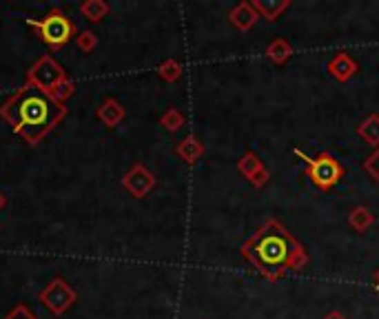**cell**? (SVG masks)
Listing matches in <instances>:
<instances>
[{
	"mask_svg": "<svg viewBox=\"0 0 379 319\" xmlns=\"http://www.w3.org/2000/svg\"><path fill=\"white\" fill-rule=\"evenodd\" d=\"M240 253L269 282H278L286 273L302 271L309 264V253L302 244L273 218L255 229Z\"/></svg>",
	"mask_w": 379,
	"mask_h": 319,
	"instance_id": "cell-1",
	"label": "cell"
},
{
	"mask_svg": "<svg viewBox=\"0 0 379 319\" xmlns=\"http://www.w3.org/2000/svg\"><path fill=\"white\" fill-rule=\"evenodd\" d=\"M65 115L67 106L56 104L49 98V93L31 87V84L18 89L0 106V118L31 146L40 144L42 137L54 131Z\"/></svg>",
	"mask_w": 379,
	"mask_h": 319,
	"instance_id": "cell-2",
	"label": "cell"
},
{
	"mask_svg": "<svg viewBox=\"0 0 379 319\" xmlns=\"http://www.w3.org/2000/svg\"><path fill=\"white\" fill-rule=\"evenodd\" d=\"M27 25L31 29H36L38 31V36L40 40L45 42V45L49 49H62L65 45H69V40H73L78 36V27L76 23L62 12V9H51V12L45 16V18H40V20H27Z\"/></svg>",
	"mask_w": 379,
	"mask_h": 319,
	"instance_id": "cell-3",
	"label": "cell"
},
{
	"mask_svg": "<svg viewBox=\"0 0 379 319\" xmlns=\"http://www.w3.org/2000/svg\"><path fill=\"white\" fill-rule=\"evenodd\" d=\"M293 153L300 160H304V164H307V175L320 191H331L335 184H340V180L344 177V166L337 162L331 153H320L318 157H311L304 153L302 148H295Z\"/></svg>",
	"mask_w": 379,
	"mask_h": 319,
	"instance_id": "cell-4",
	"label": "cell"
},
{
	"mask_svg": "<svg viewBox=\"0 0 379 319\" xmlns=\"http://www.w3.org/2000/svg\"><path fill=\"white\" fill-rule=\"evenodd\" d=\"M38 302L47 308L51 315H65L69 308L78 302V293L71 289L65 278H54L45 289L40 291Z\"/></svg>",
	"mask_w": 379,
	"mask_h": 319,
	"instance_id": "cell-5",
	"label": "cell"
},
{
	"mask_svg": "<svg viewBox=\"0 0 379 319\" xmlns=\"http://www.w3.org/2000/svg\"><path fill=\"white\" fill-rule=\"evenodd\" d=\"M65 78H67L65 69H62L51 56L38 58L36 65L27 71V84H31V87H36L45 93H49L60 80H65Z\"/></svg>",
	"mask_w": 379,
	"mask_h": 319,
	"instance_id": "cell-6",
	"label": "cell"
},
{
	"mask_svg": "<svg viewBox=\"0 0 379 319\" xmlns=\"http://www.w3.org/2000/svg\"><path fill=\"white\" fill-rule=\"evenodd\" d=\"M122 186L129 191V193L133 195V197H138V200H142V197H146L153 191V186H155V175L146 168L142 162H135L129 171L124 173V177H122Z\"/></svg>",
	"mask_w": 379,
	"mask_h": 319,
	"instance_id": "cell-7",
	"label": "cell"
},
{
	"mask_svg": "<svg viewBox=\"0 0 379 319\" xmlns=\"http://www.w3.org/2000/svg\"><path fill=\"white\" fill-rule=\"evenodd\" d=\"M326 71H329L337 82H349L355 73L360 71V67H357V62L349 56V53L340 51V53H335V56L329 60Z\"/></svg>",
	"mask_w": 379,
	"mask_h": 319,
	"instance_id": "cell-8",
	"label": "cell"
},
{
	"mask_svg": "<svg viewBox=\"0 0 379 319\" xmlns=\"http://www.w3.org/2000/svg\"><path fill=\"white\" fill-rule=\"evenodd\" d=\"M124 115H126V111H124V106L115 100V98H107L104 100L98 109H96V118L107 126V129H115L122 120H124Z\"/></svg>",
	"mask_w": 379,
	"mask_h": 319,
	"instance_id": "cell-9",
	"label": "cell"
},
{
	"mask_svg": "<svg viewBox=\"0 0 379 319\" xmlns=\"http://www.w3.org/2000/svg\"><path fill=\"white\" fill-rule=\"evenodd\" d=\"M229 18H231V25L237 27L240 31H249V29L255 27L260 14L255 12V9H253L251 3H240L237 7L231 9Z\"/></svg>",
	"mask_w": 379,
	"mask_h": 319,
	"instance_id": "cell-10",
	"label": "cell"
},
{
	"mask_svg": "<svg viewBox=\"0 0 379 319\" xmlns=\"http://www.w3.org/2000/svg\"><path fill=\"white\" fill-rule=\"evenodd\" d=\"M175 153L180 160H184L186 164H195L197 160L204 155V144L200 142L195 135H188V137H184V140L177 142Z\"/></svg>",
	"mask_w": 379,
	"mask_h": 319,
	"instance_id": "cell-11",
	"label": "cell"
},
{
	"mask_svg": "<svg viewBox=\"0 0 379 319\" xmlns=\"http://www.w3.org/2000/svg\"><path fill=\"white\" fill-rule=\"evenodd\" d=\"M251 5L260 14V18H266L273 23L282 16V12L291 7V0H251Z\"/></svg>",
	"mask_w": 379,
	"mask_h": 319,
	"instance_id": "cell-12",
	"label": "cell"
},
{
	"mask_svg": "<svg viewBox=\"0 0 379 319\" xmlns=\"http://www.w3.org/2000/svg\"><path fill=\"white\" fill-rule=\"evenodd\" d=\"M109 5L104 0H84L80 5V14L89 20V23H100L102 18L109 16Z\"/></svg>",
	"mask_w": 379,
	"mask_h": 319,
	"instance_id": "cell-13",
	"label": "cell"
},
{
	"mask_svg": "<svg viewBox=\"0 0 379 319\" xmlns=\"http://www.w3.org/2000/svg\"><path fill=\"white\" fill-rule=\"evenodd\" d=\"M357 135H360L364 142L379 146V115L371 113L362 124H357Z\"/></svg>",
	"mask_w": 379,
	"mask_h": 319,
	"instance_id": "cell-14",
	"label": "cell"
},
{
	"mask_svg": "<svg viewBox=\"0 0 379 319\" xmlns=\"http://www.w3.org/2000/svg\"><path fill=\"white\" fill-rule=\"evenodd\" d=\"M349 224L351 229H355L357 233H364L368 231L373 224H375V215L371 213V209H366V206H355L351 211V215H349Z\"/></svg>",
	"mask_w": 379,
	"mask_h": 319,
	"instance_id": "cell-15",
	"label": "cell"
},
{
	"mask_svg": "<svg viewBox=\"0 0 379 319\" xmlns=\"http://www.w3.org/2000/svg\"><path fill=\"white\" fill-rule=\"evenodd\" d=\"M291 56H293V47L284 38L273 40L271 45L266 47V58L271 62H275V65H284V62H286Z\"/></svg>",
	"mask_w": 379,
	"mask_h": 319,
	"instance_id": "cell-16",
	"label": "cell"
},
{
	"mask_svg": "<svg viewBox=\"0 0 379 319\" xmlns=\"http://www.w3.org/2000/svg\"><path fill=\"white\" fill-rule=\"evenodd\" d=\"M76 93V82L73 80H69V78H65V80H60L54 89L49 91V98L54 100L56 104H62L65 106V102H69V98L71 95Z\"/></svg>",
	"mask_w": 379,
	"mask_h": 319,
	"instance_id": "cell-17",
	"label": "cell"
},
{
	"mask_svg": "<svg viewBox=\"0 0 379 319\" xmlns=\"http://www.w3.org/2000/svg\"><path fill=\"white\" fill-rule=\"evenodd\" d=\"M237 168H240V173L244 175L246 180H251L253 175H255L260 168H264V164H262V160L260 155H255L253 151H246L244 155L240 157V162H237Z\"/></svg>",
	"mask_w": 379,
	"mask_h": 319,
	"instance_id": "cell-18",
	"label": "cell"
},
{
	"mask_svg": "<svg viewBox=\"0 0 379 319\" xmlns=\"http://www.w3.org/2000/svg\"><path fill=\"white\" fill-rule=\"evenodd\" d=\"M184 122H186L184 120V113L180 109H175V106H173V109H166L164 115L160 118V124L164 126L166 131H171V133L180 131L182 126H184Z\"/></svg>",
	"mask_w": 379,
	"mask_h": 319,
	"instance_id": "cell-19",
	"label": "cell"
},
{
	"mask_svg": "<svg viewBox=\"0 0 379 319\" xmlns=\"http://www.w3.org/2000/svg\"><path fill=\"white\" fill-rule=\"evenodd\" d=\"M157 76H160L162 80H166V82H175V80H180V76H182V65L177 60H173V58H168V60H164L160 67H157Z\"/></svg>",
	"mask_w": 379,
	"mask_h": 319,
	"instance_id": "cell-20",
	"label": "cell"
},
{
	"mask_svg": "<svg viewBox=\"0 0 379 319\" xmlns=\"http://www.w3.org/2000/svg\"><path fill=\"white\" fill-rule=\"evenodd\" d=\"M76 45H78L80 51L91 53L93 49L98 47V36L93 34V31H80V34L76 36Z\"/></svg>",
	"mask_w": 379,
	"mask_h": 319,
	"instance_id": "cell-21",
	"label": "cell"
},
{
	"mask_svg": "<svg viewBox=\"0 0 379 319\" xmlns=\"http://www.w3.org/2000/svg\"><path fill=\"white\" fill-rule=\"evenodd\" d=\"M364 171L379 184V146L364 160Z\"/></svg>",
	"mask_w": 379,
	"mask_h": 319,
	"instance_id": "cell-22",
	"label": "cell"
},
{
	"mask_svg": "<svg viewBox=\"0 0 379 319\" xmlns=\"http://www.w3.org/2000/svg\"><path fill=\"white\" fill-rule=\"evenodd\" d=\"M5 319H38V317L31 313L25 304H18L16 308H12V311H9V315Z\"/></svg>",
	"mask_w": 379,
	"mask_h": 319,
	"instance_id": "cell-23",
	"label": "cell"
},
{
	"mask_svg": "<svg viewBox=\"0 0 379 319\" xmlns=\"http://www.w3.org/2000/svg\"><path fill=\"white\" fill-rule=\"evenodd\" d=\"M269 177H271V173H269V168L264 166V168H260V171H257L255 175H253V177L249 180V182H251L253 186H255V188H262V186H264V184L269 182Z\"/></svg>",
	"mask_w": 379,
	"mask_h": 319,
	"instance_id": "cell-24",
	"label": "cell"
},
{
	"mask_svg": "<svg viewBox=\"0 0 379 319\" xmlns=\"http://www.w3.org/2000/svg\"><path fill=\"white\" fill-rule=\"evenodd\" d=\"M324 319H346V315H342L340 311H331L329 315H324Z\"/></svg>",
	"mask_w": 379,
	"mask_h": 319,
	"instance_id": "cell-25",
	"label": "cell"
},
{
	"mask_svg": "<svg viewBox=\"0 0 379 319\" xmlns=\"http://www.w3.org/2000/svg\"><path fill=\"white\" fill-rule=\"evenodd\" d=\"M7 206V195L3 193V191H0V211H3Z\"/></svg>",
	"mask_w": 379,
	"mask_h": 319,
	"instance_id": "cell-26",
	"label": "cell"
},
{
	"mask_svg": "<svg viewBox=\"0 0 379 319\" xmlns=\"http://www.w3.org/2000/svg\"><path fill=\"white\" fill-rule=\"evenodd\" d=\"M375 286H377V291H379V269L375 271Z\"/></svg>",
	"mask_w": 379,
	"mask_h": 319,
	"instance_id": "cell-27",
	"label": "cell"
}]
</instances>
